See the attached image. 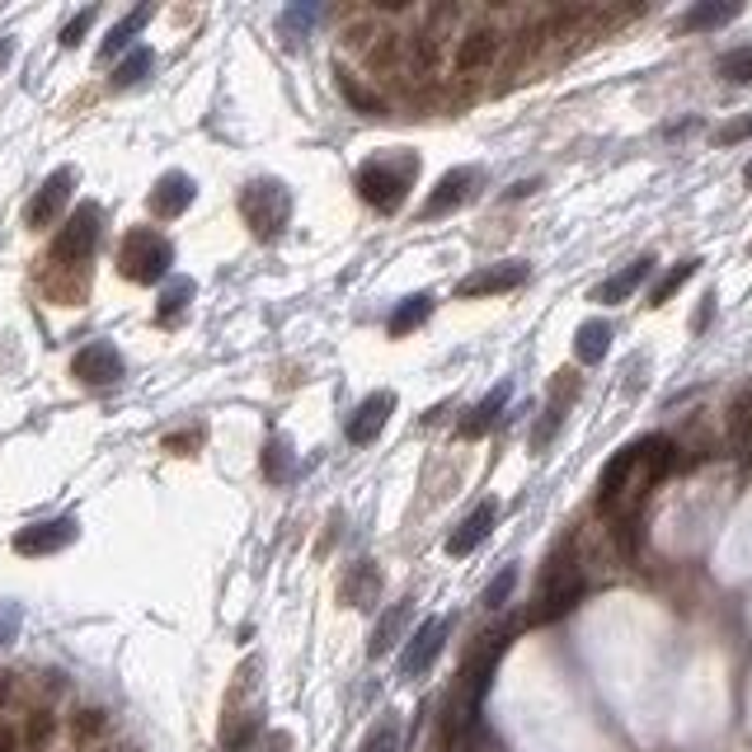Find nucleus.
<instances>
[{
  "mask_svg": "<svg viewBox=\"0 0 752 752\" xmlns=\"http://www.w3.org/2000/svg\"><path fill=\"white\" fill-rule=\"evenodd\" d=\"M414 179H419V156H414V150H395V156L362 160L353 175V189L372 212H395V207H405Z\"/></svg>",
  "mask_w": 752,
  "mask_h": 752,
  "instance_id": "f257e3e1",
  "label": "nucleus"
},
{
  "mask_svg": "<svg viewBox=\"0 0 752 752\" xmlns=\"http://www.w3.org/2000/svg\"><path fill=\"white\" fill-rule=\"evenodd\" d=\"M579 597H583V570L574 560V546L564 541L541 574V593H537V607H531V621L537 626L560 621V616H570L579 607Z\"/></svg>",
  "mask_w": 752,
  "mask_h": 752,
  "instance_id": "f03ea898",
  "label": "nucleus"
},
{
  "mask_svg": "<svg viewBox=\"0 0 752 752\" xmlns=\"http://www.w3.org/2000/svg\"><path fill=\"white\" fill-rule=\"evenodd\" d=\"M240 216L259 240H278L292 222V193L282 179H249L240 189Z\"/></svg>",
  "mask_w": 752,
  "mask_h": 752,
  "instance_id": "7ed1b4c3",
  "label": "nucleus"
},
{
  "mask_svg": "<svg viewBox=\"0 0 752 752\" xmlns=\"http://www.w3.org/2000/svg\"><path fill=\"white\" fill-rule=\"evenodd\" d=\"M170 269H175V245L165 240L160 231L132 226L123 236V245H119V273L127 282H142V288H150V282H160Z\"/></svg>",
  "mask_w": 752,
  "mask_h": 752,
  "instance_id": "20e7f679",
  "label": "nucleus"
},
{
  "mask_svg": "<svg viewBox=\"0 0 752 752\" xmlns=\"http://www.w3.org/2000/svg\"><path fill=\"white\" fill-rule=\"evenodd\" d=\"M99 231H104V207L99 203H80L71 216H66L61 236L53 245V263L57 269H86L99 249Z\"/></svg>",
  "mask_w": 752,
  "mask_h": 752,
  "instance_id": "39448f33",
  "label": "nucleus"
},
{
  "mask_svg": "<svg viewBox=\"0 0 752 752\" xmlns=\"http://www.w3.org/2000/svg\"><path fill=\"white\" fill-rule=\"evenodd\" d=\"M504 43H508V33L498 29V24H490V20L465 24L461 38H457V53H451V66H457V76H480V71H490V66L504 57Z\"/></svg>",
  "mask_w": 752,
  "mask_h": 752,
  "instance_id": "423d86ee",
  "label": "nucleus"
},
{
  "mask_svg": "<svg viewBox=\"0 0 752 752\" xmlns=\"http://www.w3.org/2000/svg\"><path fill=\"white\" fill-rule=\"evenodd\" d=\"M480 189H484V170H480V165H457V170H447L438 179V189L428 193V203H424L419 216H424V222H438V216L457 212L465 203H475Z\"/></svg>",
  "mask_w": 752,
  "mask_h": 752,
  "instance_id": "0eeeda50",
  "label": "nucleus"
},
{
  "mask_svg": "<svg viewBox=\"0 0 752 752\" xmlns=\"http://www.w3.org/2000/svg\"><path fill=\"white\" fill-rule=\"evenodd\" d=\"M447 635H451V616H433V621H424L419 630L405 640V649H400V663H395V673L400 677H424L433 663H438L442 654V644H447Z\"/></svg>",
  "mask_w": 752,
  "mask_h": 752,
  "instance_id": "6e6552de",
  "label": "nucleus"
},
{
  "mask_svg": "<svg viewBox=\"0 0 752 752\" xmlns=\"http://www.w3.org/2000/svg\"><path fill=\"white\" fill-rule=\"evenodd\" d=\"M71 189H76V170L71 165H61V170H53L43 179V189L29 198V207H24V222L33 226V231H47L61 216V207L71 203Z\"/></svg>",
  "mask_w": 752,
  "mask_h": 752,
  "instance_id": "1a4fd4ad",
  "label": "nucleus"
},
{
  "mask_svg": "<svg viewBox=\"0 0 752 752\" xmlns=\"http://www.w3.org/2000/svg\"><path fill=\"white\" fill-rule=\"evenodd\" d=\"M527 278H531V269H527L523 259L484 263V269L465 273V278L457 282V296H461V301H471V296H498V292H513V288H523Z\"/></svg>",
  "mask_w": 752,
  "mask_h": 752,
  "instance_id": "9d476101",
  "label": "nucleus"
},
{
  "mask_svg": "<svg viewBox=\"0 0 752 752\" xmlns=\"http://www.w3.org/2000/svg\"><path fill=\"white\" fill-rule=\"evenodd\" d=\"M80 537V523L76 517H47V523H33V527H20L14 531V550L20 555H57Z\"/></svg>",
  "mask_w": 752,
  "mask_h": 752,
  "instance_id": "9b49d317",
  "label": "nucleus"
},
{
  "mask_svg": "<svg viewBox=\"0 0 752 752\" xmlns=\"http://www.w3.org/2000/svg\"><path fill=\"white\" fill-rule=\"evenodd\" d=\"M123 353L113 344H104V339H94V344H86L80 353L71 358V377L76 381H86V386H119L123 381Z\"/></svg>",
  "mask_w": 752,
  "mask_h": 752,
  "instance_id": "f8f14e48",
  "label": "nucleus"
},
{
  "mask_svg": "<svg viewBox=\"0 0 752 752\" xmlns=\"http://www.w3.org/2000/svg\"><path fill=\"white\" fill-rule=\"evenodd\" d=\"M193 198H198V183L183 175V170H170V175L156 179V189H150L146 207H150V216H160V222H175V216H183V212L193 207Z\"/></svg>",
  "mask_w": 752,
  "mask_h": 752,
  "instance_id": "ddd939ff",
  "label": "nucleus"
},
{
  "mask_svg": "<svg viewBox=\"0 0 752 752\" xmlns=\"http://www.w3.org/2000/svg\"><path fill=\"white\" fill-rule=\"evenodd\" d=\"M391 409H395V395L391 391H372L362 400V405L348 414V424H344V438L353 442V447H367V442H377V433L386 428L391 419Z\"/></svg>",
  "mask_w": 752,
  "mask_h": 752,
  "instance_id": "4468645a",
  "label": "nucleus"
},
{
  "mask_svg": "<svg viewBox=\"0 0 752 752\" xmlns=\"http://www.w3.org/2000/svg\"><path fill=\"white\" fill-rule=\"evenodd\" d=\"M494 523H498V504H494V498H480V504H475L471 513L461 517V527H457V531H451V537H447V555H451V560L471 555L475 546H484V541H490Z\"/></svg>",
  "mask_w": 752,
  "mask_h": 752,
  "instance_id": "2eb2a0df",
  "label": "nucleus"
},
{
  "mask_svg": "<svg viewBox=\"0 0 752 752\" xmlns=\"http://www.w3.org/2000/svg\"><path fill=\"white\" fill-rule=\"evenodd\" d=\"M334 86H339V94L348 99V109H358V113H367V119H386V99H381L367 80H358L353 71H348L344 61H334Z\"/></svg>",
  "mask_w": 752,
  "mask_h": 752,
  "instance_id": "dca6fc26",
  "label": "nucleus"
},
{
  "mask_svg": "<svg viewBox=\"0 0 752 752\" xmlns=\"http://www.w3.org/2000/svg\"><path fill=\"white\" fill-rule=\"evenodd\" d=\"M513 400V381H498V386L490 391L480 400V405H471V414H465L461 419V438H484V433H490L494 424H498V414H504V405Z\"/></svg>",
  "mask_w": 752,
  "mask_h": 752,
  "instance_id": "f3484780",
  "label": "nucleus"
},
{
  "mask_svg": "<svg viewBox=\"0 0 752 752\" xmlns=\"http://www.w3.org/2000/svg\"><path fill=\"white\" fill-rule=\"evenodd\" d=\"M649 273H654V255H640L635 263H626L621 273H611L607 282H602V288L593 292V301H602V306H621V301H626L635 288H640Z\"/></svg>",
  "mask_w": 752,
  "mask_h": 752,
  "instance_id": "a211bd4d",
  "label": "nucleus"
},
{
  "mask_svg": "<svg viewBox=\"0 0 752 752\" xmlns=\"http://www.w3.org/2000/svg\"><path fill=\"white\" fill-rule=\"evenodd\" d=\"M729 447L748 471H752V386H743L729 405Z\"/></svg>",
  "mask_w": 752,
  "mask_h": 752,
  "instance_id": "6ab92c4d",
  "label": "nucleus"
},
{
  "mask_svg": "<svg viewBox=\"0 0 752 752\" xmlns=\"http://www.w3.org/2000/svg\"><path fill=\"white\" fill-rule=\"evenodd\" d=\"M377 593H381V570H377L372 560H358L353 570L344 574V583H339L344 607H372Z\"/></svg>",
  "mask_w": 752,
  "mask_h": 752,
  "instance_id": "aec40b11",
  "label": "nucleus"
},
{
  "mask_svg": "<svg viewBox=\"0 0 752 752\" xmlns=\"http://www.w3.org/2000/svg\"><path fill=\"white\" fill-rule=\"evenodd\" d=\"M57 729H61L57 710L47 706V700H38V706H29V710H24L20 739H24V748H29V752H47V748H53V739H57Z\"/></svg>",
  "mask_w": 752,
  "mask_h": 752,
  "instance_id": "412c9836",
  "label": "nucleus"
},
{
  "mask_svg": "<svg viewBox=\"0 0 752 752\" xmlns=\"http://www.w3.org/2000/svg\"><path fill=\"white\" fill-rule=\"evenodd\" d=\"M409 602H391L386 611H381V621H377V630H372V644H367V654L372 659H386L391 649L400 644V635H405V626H409Z\"/></svg>",
  "mask_w": 752,
  "mask_h": 752,
  "instance_id": "4be33fe9",
  "label": "nucleus"
},
{
  "mask_svg": "<svg viewBox=\"0 0 752 752\" xmlns=\"http://www.w3.org/2000/svg\"><path fill=\"white\" fill-rule=\"evenodd\" d=\"M433 306H438V296H433V292H414V296H405V301H400V306L391 311V325H386V329L395 334V339H405V334H414V329L428 321Z\"/></svg>",
  "mask_w": 752,
  "mask_h": 752,
  "instance_id": "5701e85b",
  "label": "nucleus"
},
{
  "mask_svg": "<svg viewBox=\"0 0 752 752\" xmlns=\"http://www.w3.org/2000/svg\"><path fill=\"white\" fill-rule=\"evenodd\" d=\"M146 24H150V5H142V10H127V14H123V20H119V24H113V29H109V38H104V43H99V57H104V61H109V57H119V53H127V47H132V38H137V33H142Z\"/></svg>",
  "mask_w": 752,
  "mask_h": 752,
  "instance_id": "b1692460",
  "label": "nucleus"
},
{
  "mask_svg": "<svg viewBox=\"0 0 752 752\" xmlns=\"http://www.w3.org/2000/svg\"><path fill=\"white\" fill-rule=\"evenodd\" d=\"M607 348H611V325L607 321H583L579 325V334H574V358L579 362L597 367L602 358H607Z\"/></svg>",
  "mask_w": 752,
  "mask_h": 752,
  "instance_id": "393cba45",
  "label": "nucleus"
},
{
  "mask_svg": "<svg viewBox=\"0 0 752 752\" xmlns=\"http://www.w3.org/2000/svg\"><path fill=\"white\" fill-rule=\"evenodd\" d=\"M198 296V282L193 278H175V282H165V292H160V306H156V325H175L183 311H189V301Z\"/></svg>",
  "mask_w": 752,
  "mask_h": 752,
  "instance_id": "a878e982",
  "label": "nucleus"
},
{
  "mask_svg": "<svg viewBox=\"0 0 752 752\" xmlns=\"http://www.w3.org/2000/svg\"><path fill=\"white\" fill-rule=\"evenodd\" d=\"M696 269H700V259H677L673 269H667L659 282H654V292H649V306H667L682 288H687V278H696Z\"/></svg>",
  "mask_w": 752,
  "mask_h": 752,
  "instance_id": "bb28decb",
  "label": "nucleus"
},
{
  "mask_svg": "<svg viewBox=\"0 0 752 752\" xmlns=\"http://www.w3.org/2000/svg\"><path fill=\"white\" fill-rule=\"evenodd\" d=\"M109 733V710L104 706H80L71 715V739L76 743H99Z\"/></svg>",
  "mask_w": 752,
  "mask_h": 752,
  "instance_id": "cd10ccee",
  "label": "nucleus"
},
{
  "mask_svg": "<svg viewBox=\"0 0 752 752\" xmlns=\"http://www.w3.org/2000/svg\"><path fill=\"white\" fill-rule=\"evenodd\" d=\"M739 10H743V5H696V10L682 14V29H687V33L720 29V24H729V20H739Z\"/></svg>",
  "mask_w": 752,
  "mask_h": 752,
  "instance_id": "c85d7f7f",
  "label": "nucleus"
},
{
  "mask_svg": "<svg viewBox=\"0 0 752 752\" xmlns=\"http://www.w3.org/2000/svg\"><path fill=\"white\" fill-rule=\"evenodd\" d=\"M150 66H156V53H150V47H137L132 57L119 61V71H113V90H127V86H137V80H146Z\"/></svg>",
  "mask_w": 752,
  "mask_h": 752,
  "instance_id": "c756f323",
  "label": "nucleus"
},
{
  "mask_svg": "<svg viewBox=\"0 0 752 752\" xmlns=\"http://www.w3.org/2000/svg\"><path fill=\"white\" fill-rule=\"evenodd\" d=\"M400 733H405V729H400V720H395V715H386V720L372 725V733L362 739L358 752H400Z\"/></svg>",
  "mask_w": 752,
  "mask_h": 752,
  "instance_id": "7c9ffc66",
  "label": "nucleus"
},
{
  "mask_svg": "<svg viewBox=\"0 0 752 752\" xmlns=\"http://www.w3.org/2000/svg\"><path fill=\"white\" fill-rule=\"evenodd\" d=\"M715 71H720L725 80H733V86H748L752 80V47H733V53H725L720 61H715Z\"/></svg>",
  "mask_w": 752,
  "mask_h": 752,
  "instance_id": "2f4dec72",
  "label": "nucleus"
},
{
  "mask_svg": "<svg viewBox=\"0 0 752 752\" xmlns=\"http://www.w3.org/2000/svg\"><path fill=\"white\" fill-rule=\"evenodd\" d=\"M288 471H292V447L273 438L269 447H263V475H269L273 484H282V480H288Z\"/></svg>",
  "mask_w": 752,
  "mask_h": 752,
  "instance_id": "473e14b6",
  "label": "nucleus"
},
{
  "mask_svg": "<svg viewBox=\"0 0 752 752\" xmlns=\"http://www.w3.org/2000/svg\"><path fill=\"white\" fill-rule=\"evenodd\" d=\"M513 588H517V564H504V570L494 574L490 588H484V607L498 611V607H504V602L513 597Z\"/></svg>",
  "mask_w": 752,
  "mask_h": 752,
  "instance_id": "72a5a7b5",
  "label": "nucleus"
},
{
  "mask_svg": "<svg viewBox=\"0 0 752 752\" xmlns=\"http://www.w3.org/2000/svg\"><path fill=\"white\" fill-rule=\"evenodd\" d=\"M321 5H292L288 14H282V33H288V38L296 43V38H306V29L315 24V20H321Z\"/></svg>",
  "mask_w": 752,
  "mask_h": 752,
  "instance_id": "f704fd0d",
  "label": "nucleus"
},
{
  "mask_svg": "<svg viewBox=\"0 0 752 752\" xmlns=\"http://www.w3.org/2000/svg\"><path fill=\"white\" fill-rule=\"evenodd\" d=\"M748 137H752V113H748V119H733L725 127H715V146H739Z\"/></svg>",
  "mask_w": 752,
  "mask_h": 752,
  "instance_id": "c9c22d12",
  "label": "nucleus"
},
{
  "mask_svg": "<svg viewBox=\"0 0 752 752\" xmlns=\"http://www.w3.org/2000/svg\"><path fill=\"white\" fill-rule=\"evenodd\" d=\"M24 706V677L20 673H0V710Z\"/></svg>",
  "mask_w": 752,
  "mask_h": 752,
  "instance_id": "e433bc0d",
  "label": "nucleus"
},
{
  "mask_svg": "<svg viewBox=\"0 0 752 752\" xmlns=\"http://www.w3.org/2000/svg\"><path fill=\"white\" fill-rule=\"evenodd\" d=\"M94 20H99V10H94V5H90V10H80L76 20L61 29V47H76V43H80V38H86V33H90V24H94Z\"/></svg>",
  "mask_w": 752,
  "mask_h": 752,
  "instance_id": "4c0bfd02",
  "label": "nucleus"
},
{
  "mask_svg": "<svg viewBox=\"0 0 752 752\" xmlns=\"http://www.w3.org/2000/svg\"><path fill=\"white\" fill-rule=\"evenodd\" d=\"M14 630H20V607H14V602H5V607H0V644H10Z\"/></svg>",
  "mask_w": 752,
  "mask_h": 752,
  "instance_id": "58836bf2",
  "label": "nucleus"
},
{
  "mask_svg": "<svg viewBox=\"0 0 752 752\" xmlns=\"http://www.w3.org/2000/svg\"><path fill=\"white\" fill-rule=\"evenodd\" d=\"M24 739H20V725H10V720H0V752H20Z\"/></svg>",
  "mask_w": 752,
  "mask_h": 752,
  "instance_id": "ea45409f",
  "label": "nucleus"
},
{
  "mask_svg": "<svg viewBox=\"0 0 752 752\" xmlns=\"http://www.w3.org/2000/svg\"><path fill=\"white\" fill-rule=\"evenodd\" d=\"M710 315H715V292H706V296H700V311H696L692 329H706V325H710Z\"/></svg>",
  "mask_w": 752,
  "mask_h": 752,
  "instance_id": "a19ab883",
  "label": "nucleus"
},
{
  "mask_svg": "<svg viewBox=\"0 0 752 752\" xmlns=\"http://www.w3.org/2000/svg\"><path fill=\"white\" fill-rule=\"evenodd\" d=\"M269 752H292V739L288 733H269Z\"/></svg>",
  "mask_w": 752,
  "mask_h": 752,
  "instance_id": "79ce46f5",
  "label": "nucleus"
},
{
  "mask_svg": "<svg viewBox=\"0 0 752 752\" xmlns=\"http://www.w3.org/2000/svg\"><path fill=\"white\" fill-rule=\"evenodd\" d=\"M537 189H541V183H537V179H527V183H517V189H513L508 198H527V193H537Z\"/></svg>",
  "mask_w": 752,
  "mask_h": 752,
  "instance_id": "37998d69",
  "label": "nucleus"
},
{
  "mask_svg": "<svg viewBox=\"0 0 752 752\" xmlns=\"http://www.w3.org/2000/svg\"><path fill=\"white\" fill-rule=\"evenodd\" d=\"M10 57H14V38H0V71H5Z\"/></svg>",
  "mask_w": 752,
  "mask_h": 752,
  "instance_id": "c03bdc74",
  "label": "nucleus"
},
{
  "mask_svg": "<svg viewBox=\"0 0 752 752\" xmlns=\"http://www.w3.org/2000/svg\"><path fill=\"white\" fill-rule=\"evenodd\" d=\"M743 179H748V183H752V160H748V170H743Z\"/></svg>",
  "mask_w": 752,
  "mask_h": 752,
  "instance_id": "a18cd8bd",
  "label": "nucleus"
},
{
  "mask_svg": "<svg viewBox=\"0 0 752 752\" xmlns=\"http://www.w3.org/2000/svg\"><path fill=\"white\" fill-rule=\"evenodd\" d=\"M99 752H119V748H99Z\"/></svg>",
  "mask_w": 752,
  "mask_h": 752,
  "instance_id": "49530a36",
  "label": "nucleus"
}]
</instances>
